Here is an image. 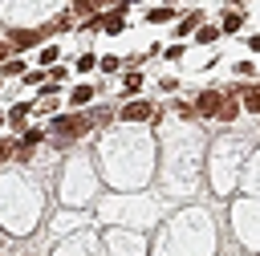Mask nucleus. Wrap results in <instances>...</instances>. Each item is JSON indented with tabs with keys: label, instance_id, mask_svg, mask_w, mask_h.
Segmentation results:
<instances>
[{
	"label": "nucleus",
	"instance_id": "obj_1",
	"mask_svg": "<svg viewBox=\"0 0 260 256\" xmlns=\"http://www.w3.org/2000/svg\"><path fill=\"white\" fill-rule=\"evenodd\" d=\"M93 122H106V114H98V118H89V114H57L49 130H53L57 138H77V134H85Z\"/></svg>",
	"mask_w": 260,
	"mask_h": 256
},
{
	"label": "nucleus",
	"instance_id": "obj_2",
	"mask_svg": "<svg viewBox=\"0 0 260 256\" xmlns=\"http://www.w3.org/2000/svg\"><path fill=\"white\" fill-rule=\"evenodd\" d=\"M223 98H228V93H219V89H203V93L195 98V110H199V118H219V106H223Z\"/></svg>",
	"mask_w": 260,
	"mask_h": 256
},
{
	"label": "nucleus",
	"instance_id": "obj_3",
	"mask_svg": "<svg viewBox=\"0 0 260 256\" xmlns=\"http://www.w3.org/2000/svg\"><path fill=\"white\" fill-rule=\"evenodd\" d=\"M118 118H122V122H150V118H154V106H150V102H130V106H122Z\"/></svg>",
	"mask_w": 260,
	"mask_h": 256
},
{
	"label": "nucleus",
	"instance_id": "obj_4",
	"mask_svg": "<svg viewBox=\"0 0 260 256\" xmlns=\"http://www.w3.org/2000/svg\"><path fill=\"white\" fill-rule=\"evenodd\" d=\"M41 37H45V28H16V33L8 37V45H12V49H32Z\"/></svg>",
	"mask_w": 260,
	"mask_h": 256
},
{
	"label": "nucleus",
	"instance_id": "obj_5",
	"mask_svg": "<svg viewBox=\"0 0 260 256\" xmlns=\"http://www.w3.org/2000/svg\"><path fill=\"white\" fill-rule=\"evenodd\" d=\"M41 138H45V130H41V126H32V130H24V142L16 146V158H28V150H32V146H37Z\"/></svg>",
	"mask_w": 260,
	"mask_h": 256
},
{
	"label": "nucleus",
	"instance_id": "obj_6",
	"mask_svg": "<svg viewBox=\"0 0 260 256\" xmlns=\"http://www.w3.org/2000/svg\"><path fill=\"white\" fill-rule=\"evenodd\" d=\"M102 28H106L110 37H118V33L126 28V20H122V8H114V12H106V16H102Z\"/></svg>",
	"mask_w": 260,
	"mask_h": 256
},
{
	"label": "nucleus",
	"instance_id": "obj_7",
	"mask_svg": "<svg viewBox=\"0 0 260 256\" xmlns=\"http://www.w3.org/2000/svg\"><path fill=\"white\" fill-rule=\"evenodd\" d=\"M240 106H244L248 114H260V85H248V89L240 93Z\"/></svg>",
	"mask_w": 260,
	"mask_h": 256
},
{
	"label": "nucleus",
	"instance_id": "obj_8",
	"mask_svg": "<svg viewBox=\"0 0 260 256\" xmlns=\"http://www.w3.org/2000/svg\"><path fill=\"white\" fill-rule=\"evenodd\" d=\"M28 114H32V106H28V102H16V106L8 110V122H12V126H24Z\"/></svg>",
	"mask_w": 260,
	"mask_h": 256
},
{
	"label": "nucleus",
	"instance_id": "obj_9",
	"mask_svg": "<svg viewBox=\"0 0 260 256\" xmlns=\"http://www.w3.org/2000/svg\"><path fill=\"white\" fill-rule=\"evenodd\" d=\"M69 102H73V106L93 102V85H73V89H69Z\"/></svg>",
	"mask_w": 260,
	"mask_h": 256
},
{
	"label": "nucleus",
	"instance_id": "obj_10",
	"mask_svg": "<svg viewBox=\"0 0 260 256\" xmlns=\"http://www.w3.org/2000/svg\"><path fill=\"white\" fill-rule=\"evenodd\" d=\"M236 114H240V102H236V98L228 93V98H223V106H219V122H232Z\"/></svg>",
	"mask_w": 260,
	"mask_h": 256
},
{
	"label": "nucleus",
	"instance_id": "obj_11",
	"mask_svg": "<svg viewBox=\"0 0 260 256\" xmlns=\"http://www.w3.org/2000/svg\"><path fill=\"white\" fill-rule=\"evenodd\" d=\"M240 24H244V12H232V8H228V12H223V24H219V28H223V33H236Z\"/></svg>",
	"mask_w": 260,
	"mask_h": 256
},
{
	"label": "nucleus",
	"instance_id": "obj_12",
	"mask_svg": "<svg viewBox=\"0 0 260 256\" xmlns=\"http://www.w3.org/2000/svg\"><path fill=\"white\" fill-rule=\"evenodd\" d=\"M69 12H73V16H93V12H98V0H73Z\"/></svg>",
	"mask_w": 260,
	"mask_h": 256
},
{
	"label": "nucleus",
	"instance_id": "obj_13",
	"mask_svg": "<svg viewBox=\"0 0 260 256\" xmlns=\"http://www.w3.org/2000/svg\"><path fill=\"white\" fill-rule=\"evenodd\" d=\"M171 16H175V12H171L167 4H162V8H150V12H146V20H150V24H162V20H171Z\"/></svg>",
	"mask_w": 260,
	"mask_h": 256
},
{
	"label": "nucleus",
	"instance_id": "obj_14",
	"mask_svg": "<svg viewBox=\"0 0 260 256\" xmlns=\"http://www.w3.org/2000/svg\"><path fill=\"white\" fill-rule=\"evenodd\" d=\"M24 73H28V69H24V61H16V57H12V61H4V77H24Z\"/></svg>",
	"mask_w": 260,
	"mask_h": 256
},
{
	"label": "nucleus",
	"instance_id": "obj_15",
	"mask_svg": "<svg viewBox=\"0 0 260 256\" xmlns=\"http://www.w3.org/2000/svg\"><path fill=\"white\" fill-rule=\"evenodd\" d=\"M89 69H98V57L93 53H81L77 57V73H89Z\"/></svg>",
	"mask_w": 260,
	"mask_h": 256
},
{
	"label": "nucleus",
	"instance_id": "obj_16",
	"mask_svg": "<svg viewBox=\"0 0 260 256\" xmlns=\"http://www.w3.org/2000/svg\"><path fill=\"white\" fill-rule=\"evenodd\" d=\"M69 24H73V12H61V16H57L49 28H53V33H61V28H69Z\"/></svg>",
	"mask_w": 260,
	"mask_h": 256
},
{
	"label": "nucleus",
	"instance_id": "obj_17",
	"mask_svg": "<svg viewBox=\"0 0 260 256\" xmlns=\"http://www.w3.org/2000/svg\"><path fill=\"white\" fill-rule=\"evenodd\" d=\"M122 85H126V93H138V85H142V73H126V81H122Z\"/></svg>",
	"mask_w": 260,
	"mask_h": 256
},
{
	"label": "nucleus",
	"instance_id": "obj_18",
	"mask_svg": "<svg viewBox=\"0 0 260 256\" xmlns=\"http://www.w3.org/2000/svg\"><path fill=\"white\" fill-rule=\"evenodd\" d=\"M195 24H199V12H191V16H183V20H179V33H191Z\"/></svg>",
	"mask_w": 260,
	"mask_h": 256
},
{
	"label": "nucleus",
	"instance_id": "obj_19",
	"mask_svg": "<svg viewBox=\"0 0 260 256\" xmlns=\"http://www.w3.org/2000/svg\"><path fill=\"white\" fill-rule=\"evenodd\" d=\"M53 61H57V45H45L41 49V65H53Z\"/></svg>",
	"mask_w": 260,
	"mask_h": 256
},
{
	"label": "nucleus",
	"instance_id": "obj_20",
	"mask_svg": "<svg viewBox=\"0 0 260 256\" xmlns=\"http://www.w3.org/2000/svg\"><path fill=\"white\" fill-rule=\"evenodd\" d=\"M215 37H219V28H211V24H207V28H199V41H203V45H211Z\"/></svg>",
	"mask_w": 260,
	"mask_h": 256
},
{
	"label": "nucleus",
	"instance_id": "obj_21",
	"mask_svg": "<svg viewBox=\"0 0 260 256\" xmlns=\"http://www.w3.org/2000/svg\"><path fill=\"white\" fill-rule=\"evenodd\" d=\"M49 77H53V81H65V77H69V69H65V65H53V69H49Z\"/></svg>",
	"mask_w": 260,
	"mask_h": 256
},
{
	"label": "nucleus",
	"instance_id": "obj_22",
	"mask_svg": "<svg viewBox=\"0 0 260 256\" xmlns=\"http://www.w3.org/2000/svg\"><path fill=\"white\" fill-rule=\"evenodd\" d=\"M8 154H16V150H12V142H0V163H4Z\"/></svg>",
	"mask_w": 260,
	"mask_h": 256
},
{
	"label": "nucleus",
	"instance_id": "obj_23",
	"mask_svg": "<svg viewBox=\"0 0 260 256\" xmlns=\"http://www.w3.org/2000/svg\"><path fill=\"white\" fill-rule=\"evenodd\" d=\"M248 49H256V53H260V33H256V37H248Z\"/></svg>",
	"mask_w": 260,
	"mask_h": 256
},
{
	"label": "nucleus",
	"instance_id": "obj_24",
	"mask_svg": "<svg viewBox=\"0 0 260 256\" xmlns=\"http://www.w3.org/2000/svg\"><path fill=\"white\" fill-rule=\"evenodd\" d=\"M4 57H8V45H0V65H4Z\"/></svg>",
	"mask_w": 260,
	"mask_h": 256
},
{
	"label": "nucleus",
	"instance_id": "obj_25",
	"mask_svg": "<svg viewBox=\"0 0 260 256\" xmlns=\"http://www.w3.org/2000/svg\"><path fill=\"white\" fill-rule=\"evenodd\" d=\"M98 4H118V0H98Z\"/></svg>",
	"mask_w": 260,
	"mask_h": 256
},
{
	"label": "nucleus",
	"instance_id": "obj_26",
	"mask_svg": "<svg viewBox=\"0 0 260 256\" xmlns=\"http://www.w3.org/2000/svg\"><path fill=\"white\" fill-rule=\"evenodd\" d=\"M0 126H4V110H0Z\"/></svg>",
	"mask_w": 260,
	"mask_h": 256
}]
</instances>
